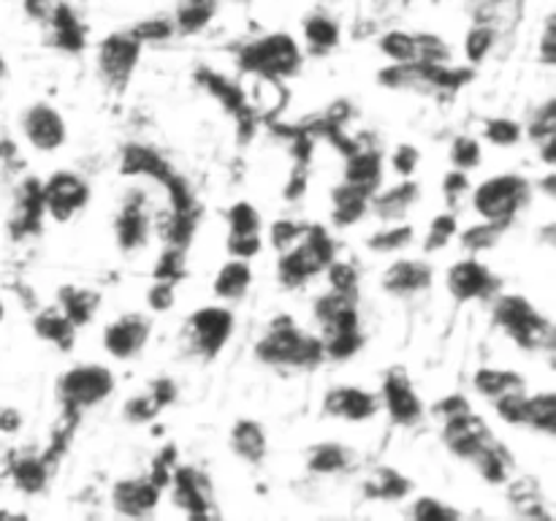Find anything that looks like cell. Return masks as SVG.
I'll return each mask as SVG.
<instances>
[{"instance_id":"obj_1","label":"cell","mask_w":556,"mask_h":521,"mask_svg":"<svg viewBox=\"0 0 556 521\" xmlns=\"http://www.w3.org/2000/svg\"><path fill=\"white\" fill-rule=\"evenodd\" d=\"M527 190L530 188H527L525 179L505 174V177H494L483 182L472 195V206H476L483 220L503 223L505 226L527 201Z\"/></svg>"},{"instance_id":"obj_2","label":"cell","mask_w":556,"mask_h":521,"mask_svg":"<svg viewBox=\"0 0 556 521\" xmlns=\"http://www.w3.org/2000/svg\"><path fill=\"white\" fill-rule=\"evenodd\" d=\"M299 60H302V54H299L296 41H293L291 36H286V33H275V36L261 38V41L250 43L242 52V63L248 65V68L264 71L271 79H275V76L293 74V71L299 68Z\"/></svg>"},{"instance_id":"obj_3","label":"cell","mask_w":556,"mask_h":521,"mask_svg":"<svg viewBox=\"0 0 556 521\" xmlns=\"http://www.w3.org/2000/svg\"><path fill=\"white\" fill-rule=\"evenodd\" d=\"M500 323L516 336L525 347H538L543 342H552V326L532 309V304L521 296H505L494 309Z\"/></svg>"},{"instance_id":"obj_4","label":"cell","mask_w":556,"mask_h":521,"mask_svg":"<svg viewBox=\"0 0 556 521\" xmlns=\"http://www.w3.org/2000/svg\"><path fill=\"white\" fill-rule=\"evenodd\" d=\"M114 389V378L106 367L98 364H81L60 380V394L71 407H90L96 402L106 399Z\"/></svg>"},{"instance_id":"obj_5","label":"cell","mask_w":556,"mask_h":521,"mask_svg":"<svg viewBox=\"0 0 556 521\" xmlns=\"http://www.w3.org/2000/svg\"><path fill=\"white\" fill-rule=\"evenodd\" d=\"M22 130H25L27 141L41 152L58 150L65 141L63 117L47 103H36V106L27 109L25 117H22Z\"/></svg>"},{"instance_id":"obj_6","label":"cell","mask_w":556,"mask_h":521,"mask_svg":"<svg viewBox=\"0 0 556 521\" xmlns=\"http://www.w3.org/2000/svg\"><path fill=\"white\" fill-rule=\"evenodd\" d=\"M190 331H193L195 347L215 356L233 331V315L223 307H204L190 318Z\"/></svg>"},{"instance_id":"obj_7","label":"cell","mask_w":556,"mask_h":521,"mask_svg":"<svg viewBox=\"0 0 556 521\" xmlns=\"http://www.w3.org/2000/svg\"><path fill=\"white\" fill-rule=\"evenodd\" d=\"M43 204L52 212L54 220H68L76 209H81L87 201V185L76 174H58L49 179V185L41 193Z\"/></svg>"},{"instance_id":"obj_8","label":"cell","mask_w":556,"mask_h":521,"mask_svg":"<svg viewBox=\"0 0 556 521\" xmlns=\"http://www.w3.org/2000/svg\"><path fill=\"white\" fill-rule=\"evenodd\" d=\"M147 336H150V323L141 315H125V318L114 320L106 331H103V342L106 351L117 358H130L144 347Z\"/></svg>"},{"instance_id":"obj_9","label":"cell","mask_w":556,"mask_h":521,"mask_svg":"<svg viewBox=\"0 0 556 521\" xmlns=\"http://www.w3.org/2000/svg\"><path fill=\"white\" fill-rule=\"evenodd\" d=\"M326 412L337 418H348V421H367L378 412V399L369 391L353 389V385H342V389H331L324 402Z\"/></svg>"},{"instance_id":"obj_10","label":"cell","mask_w":556,"mask_h":521,"mask_svg":"<svg viewBox=\"0 0 556 521\" xmlns=\"http://www.w3.org/2000/svg\"><path fill=\"white\" fill-rule=\"evenodd\" d=\"M383 399H386V407H389L391 418H394L396 423H405V427H410V423H416L418 418L424 416L421 399H418L416 391H413L407 374L391 372L389 378H386Z\"/></svg>"},{"instance_id":"obj_11","label":"cell","mask_w":556,"mask_h":521,"mask_svg":"<svg viewBox=\"0 0 556 521\" xmlns=\"http://www.w3.org/2000/svg\"><path fill=\"white\" fill-rule=\"evenodd\" d=\"M448 288L459 302L467 298L489 296L494 288V275L478 260H462V264L451 266L448 271Z\"/></svg>"},{"instance_id":"obj_12","label":"cell","mask_w":556,"mask_h":521,"mask_svg":"<svg viewBox=\"0 0 556 521\" xmlns=\"http://www.w3.org/2000/svg\"><path fill=\"white\" fill-rule=\"evenodd\" d=\"M141 41L136 36H128V33H117V36H109L106 41L101 43V65L106 71L109 79L123 81L125 76L134 71L136 60H139Z\"/></svg>"},{"instance_id":"obj_13","label":"cell","mask_w":556,"mask_h":521,"mask_svg":"<svg viewBox=\"0 0 556 521\" xmlns=\"http://www.w3.org/2000/svg\"><path fill=\"white\" fill-rule=\"evenodd\" d=\"M157 494H161V488L150 478H136V481L117 483L112 499L119 513L144 516L157 505Z\"/></svg>"},{"instance_id":"obj_14","label":"cell","mask_w":556,"mask_h":521,"mask_svg":"<svg viewBox=\"0 0 556 521\" xmlns=\"http://www.w3.org/2000/svg\"><path fill=\"white\" fill-rule=\"evenodd\" d=\"M432 280V269L421 260H396L383 277L386 291L396 293V296H410V293L424 291Z\"/></svg>"},{"instance_id":"obj_15","label":"cell","mask_w":556,"mask_h":521,"mask_svg":"<svg viewBox=\"0 0 556 521\" xmlns=\"http://www.w3.org/2000/svg\"><path fill=\"white\" fill-rule=\"evenodd\" d=\"M174 497H177V503L193 516H201L210 510L204 481H201L199 472L190 470V467H182V470L174 472Z\"/></svg>"},{"instance_id":"obj_16","label":"cell","mask_w":556,"mask_h":521,"mask_svg":"<svg viewBox=\"0 0 556 521\" xmlns=\"http://www.w3.org/2000/svg\"><path fill=\"white\" fill-rule=\"evenodd\" d=\"M380 174H383V163H380L378 152H353L345 168V185H353L364 193H372L380 182Z\"/></svg>"},{"instance_id":"obj_17","label":"cell","mask_w":556,"mask_h":521,"mask_svg":"<svg viewBox=\"0 0 556 521\" xmlns=\"http://www.w3.org/2000/svg\"><path fill=\"white\" fill-rule=\"evenodd\" d=\"M250 282H253V271H250V266L244 264L242 258L228 260V264L220 269V275H217L215 293L220 298H226V302H237V298H242L244 293H248Z\"/></svg>"},{"instance_id":"obj_18","label":"cell","mask_w":556,"mask_h":521,"mask_svg":"<svg viewBox=\"0 0 556 521\" xmlns=\"http://www.w3.org/2000/svg\"><path fill=\"white\" fill-rule=\"evenodd\" d=\"M231 445L242 459L248 461H261V456L266 454V437H264V429L253 421H239L233 427L231 434Z\"/></svg>"},{"instance_id":"obj_19","label":"cell","mask_w":556,"mask_h":521,"mask_svg":"<svg viewBox=\"0 0 556 521\" xmlns=\"http://www.w3.org/2000/svg\"><path fill=\"white\" fill-rule=\"evenodd\" d=\"M117 237L125 250L141 247L147 239V217L139 204H128L117 220Z\"/></svg>"},{"instance_id":"obj_20","label":"cell","mask_w":556,"mask_h":521,"mask_svg":"<svg viewBox=\"0 0 556 521\" xmlns=\"http://www.w3.org/2000/svg\"><path fill=\"white\" fill-rule=\"evenodd\" d=\"M380 52L389 54L394 63L410 65L418 60V38L410 36V33L402 30H391L380 38Z\"/></svg>"},{"instance_id":"obj_21","label":"cell","mask_w":556,"mask_h":521,"mask_svg":"<svg viewBox=\"0 0 556 521\" xmlns=\"http://www.w3.org/2000/svg\"><path fill=\"white\" fill-rule=\"evenodd\" d=\"M304 38L315 49H331L340 41V25L326 14H313L304 20Z\"/></svg>"},{"instance_id":"obj_22","label":"cell","mask_w":556,"mask_h":521,"mask_svg":"<svg viewBox=\"0 0 556 521\" xmlns=\"http://www.w3.org/2000/svg\"><path fill=\"white\" fill-rule=\"evenodd\" d=\"M74 329L76 326L71 323L65 315L60 313H43L41 318L36 320V331L43 336V340L54 342V345H60L63 351H68V345L74 342Z\"/></svg>"},{"instance_id":"obj_23","label":"cell","mask_w":556,"mask_h":521,"mask_svg":"<svg viewBox=\"0 0 556 521\" xmlns=\"http://www.w3.org/2000/svg\"><path fill=\"white\" fill-rule=\"evenodd\" d=\"M476 389L497 399V396L508 394V391L521 389V378L514 372H505V369H481L476 374Z\"/></svg>"},{"instance_id":"obj_24","label":"cell","mask_w":556,"mask_h":521,"mask_svg":"<svg viewBox=\"0 0 556 521\" xmlns=\"http://www.w3.org/2000/svg\"><path fill=\"white\" fill-rule=\"evenodd\" d=\"M348 461H351V450L342 448L337 443H326L313 448L309 454V470L313 472H340L345 470Z\"/></svg>"},{"instance_id":"obj_25","label":"cell","mask_w":556,"mask_h":521,"mask_svg":"<svg viewBox=\"0 0 556 521\" xmlns=\"http://www.w3.org/2000/svg\"><path fill=\"white\" fill-rule=\"evenodd\" d=\"M554 421H556V402L554 394H538V396H527V423L541 432L552 434L554 432Z\"/></svg>"},{"instance_id":"obj_26","label":"cell","mask_w":556,"mask_h":521,"mask_svg":"<svg viewBox=\"0 0 556 521\" xmlns=\"http://www.w3.org/2000/svg\"><path fill=\"white\" fill-rule=\"evenodd\" d=\"M416 193H418L416 185L405 182V185H400V188L389 190L386 195H380V199L375 201V206H378V212L386 217V220H396V217L405 215L407 206L416 201Z\"/></svg>"},{"instance_id":"obj_27","label":"cell","mask_w":556,"mask_h":521,"mask_svg":"<svg viewBox=\"0 0 556 521\" xmlns=\"http://www.w3.org/2000/svg\"><path fill=\"white\" fill-rule=\"evenodd\" d=\"M451 161L459 166V171H470V168H476L481 163V144L476 139H470V136H462L451 147Z\"/></svg>"},{"instance_id":"obj_28","label":"cell","mask_w":556,"mask_h":521,"mask_svg":"<svg viewBox=\"0 0 556 521\" xmlns=\"http://www.w3.org/2000/svg\"><path fill=\"white\" fill-rule=\"evenodd\" d=\"M367 492L375 494V497H386V499L402 497V494L407 492V481L405 478L396 475V472L383 470L372 478V483L367 486Z\"/></svg>"},{"instance_id":"obj_29","label":"cell","mask_w":556,"mask_h":521,"mask_svg":"<svg viewBox=\"0 0 556 521\" xmlns=\"http://www.w3.org/2000/svg\"><path fill=\"white\" fill-rule=\"evenodd\" d=\"M410 237H413L410 226H394L383 233H375V237L369 239V247L380 250V253H391V250L405 247V244L410 242Z\"/></svg>"},{"instance_id":"obj_30","label":"cell","mask_w":556,"mask_h":521,"mask_svg":"<svg viewBox=\"0 0 556 521\" xmlns=\"http://www.w3.org/2000/svg\"><path fill=\"white\" fill-rule=\"evenodd\" d=\"M486 139L500 147L516 144V141L521 139L519 123H514V119H492V123L486 125Z\"/></svg>"},{"instance_id":"obj_31","label":"cell","mask_w":556,"mask_h":521,"mask_svg":"<svg viewBox=\"0 0 556 521\" xmlns=\"http://www.w3.org/2000/svg\"><path fill=\"white\" fill-rule=\"evenodd\" d=\"M228 223H231V233H255L258 231V209L250 204H237L228 212Z\"/></svg>"},{"instance_id":"obj_32","label":"cell","mask_w":556,"mask_h":521,"mask_svg":"<svg viewBox=\"0 0 556 521\" xmlns=\"http://www.w3.org/2000/svg\"><path fill=\"white\" fill-rule=\"evenodd\" d=\"M456 233V217L454 215H438L429 226V237H427V247L438 250L448 242L451 237Z\"/></svg>"},{"instance_id":"obj_33","label":"cell","mask_w":556,"mask_h":521,"mask_svg":"<svg viewBox=\"0 0 556 521\" xmlns=\"http://www.w3.org/2000/svg\"><path fill=\"white\" fill-rule=\"evenodd\" d=\"M43 478H47V472H43L41 461L27 459L16 467V483H20L25 492H38V488L43 486Z\"/></svg>"},{"instance_id":"obj_34","label":"cell","mask_w":556,"mask_h":521,"mask_svg":"<svg viewBox=\"0 0 556 521\" xmlns=\"http://www.w3.org/2000/svg\"><path fill=\"white\" fill-rule=\"evenodd\" d=\"M410 513L416 516V519H427V521H432V519H456V516H459L456 510H451L448 505H443L440 499H434V497L418 499V503L413 505Z\"/></svg>"},{"instance_id":"obj_35","label":"cell","mask_w":556,"mask_h":521,"mask_svg":"<svg viewBox=\"0 0 556 521\" xmlns=\"http://www.w3.org/2000/svg\"><path fill=\"white\" fill-rule=\"evenodd\" d=\"M228 250H231V253L242 260L253 258V255L261 250L258 231L255 233H231V239H228Z\"/></svg>"},{"instance_id":"obj_36","label":"cell","mask_w":556,"mask_h":521,"mask_svg":"<svg viewBox=\"0 0 556 521\" xmlns=\"http://www.w3.org/2000/svg\"><path fill=\"white\" fill-rule=\"evenodd\" d=\"M492 43H494V33L483 25L476 27V30L467 36V54H470L472 60H483L489 49H492Z\"/></svg>"},{"instance_id":"obj_37","label":"cell","mask_w":556,"mask_h":521,"mask_svg":"<svg viewBox=\"0 0 556 521\" xmlns=\"http://www.w3.org/2000/svg\"><path fill=\"white\" fill-rule=\"evenodd\" d=\"M418 166V150L416 147H400L394 152V168L402 174V177H410L413 168Z\"/></svg>"},{"instance_id":"obj_38","label":"cell","mask_w":556,"mask_h":521,"mask_svg":"<svg viewBox=\"0 0 556 521\" xmlns=\"http://www.w3.org/2000/svg\"><path fill=\"white\" fill-rule=\"evenodd\" d=\"M60 5H65L63 0H25L27 14L36 16V20H52Z\"/></svg>"},{"instance_id":"obj_39","label":"cell","mask_w":556,"mask_h":521,"mask_svg":"<svg viewBox=\"0 0 556 521\" xmlns=\"http://www.w3.org/2000/svg\"><path fill=\"white\" fill-rule=\"evenodd\" d=\"M150 304L155 309L172 307V282H161V280H157V285L150 291Z\"/></svg>"},{"instance_id":"obj_40","label":"cell","mask_w":556,"mask_h":521,"mask_svg":"<svg viewBox=\"0 0 556 521\" xmlns=\"http://www.w3.org/2000/svg\"><path fill=\"white\" fill-rule=\"evenodd\" d=\"M0 318H3V304H0Z\"/></svg>"}]
</instances>
